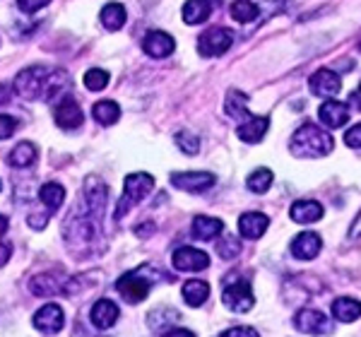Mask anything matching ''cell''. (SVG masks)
Masks as SVG:
<instances>
[{
  "label": "cell",
  "mask_w": 361,
  "mask_h": 337,
  "mask_svg": "<svg viewBox=\"0 0 361 337\" xmlns=\"http://www.w3.org/2000/svg\"><path fill=\"white\" fill-rule=\"evenodd\" d=\"M149 272H152V267L145 265L133 272H126V275L116 282V289H118V294L123 296L128 304H140V301L147 299L149 289H152V284L157 282Z\"/></svg>",
  "instance_id": "5"
},
{
  "label": "cell",
  "mask_w": 361,
  "mask_h": 337,
  "mask_svg": "<svg viewBox=\"0 0 361 337\" xmlns=\"http://www.w3.org/2000/svg\"><path fill=\"white\" fill-rule=\"evenodd\" d=\"M173 267L178 272H200L209 267V255L205 251H197L193 246H183L173 253Z\"/></svg>",
  "instance_id": "12"
},
{
  "label": "cell",
  "mask_w": 361,
  "mask_h": 337,
  "mask_svg": "<svg viewBox=\"0 0 361 337\" xmlns=\"http://www.w3.org/2000/svg\"><path fill=\"white\" fill-rule=\"evenodd\" d=\"M258 5L250 3V0H236L234 5H231V17H234L236 22H241V25H248V22H253L255 17H258Z\"/></svg>",
  "instance_id": "32"
},
{
  "label": "cell",
  "mask_w": 361,
  "mask_h": 337,
  "mask_svg": "<svg viewBox=\"0 0 361 337\" xmlns=\"http://www.w3.org/2000/svg\"><path fill=\"white\" fill-rule=\"evenodd\" d=\"M267 128H270V118H267V116H248V118L236 128V135H238V140L255 145L265 137Z\"/></svg>",
  "instance_id": "15"
},
{
  "label": "cell",
  "mask_w": 361,
  "mask_h": 337,
  "mask_svg": "<svg viewBox=\"0 0 361 337\" xmlns=\"http://www.w3.org/2000/svg\"><path fill=\"white\" fill-rule=\"evenodd\" d=\"M219 5H222V0H188L180 10V17H183L185 25H202Z\"/></svg>",
  "instance_id": "14"
},
{
  "label": "cell",
  "mask_w": 361,
  "mask_h": 337,
  "mask_svg": "<svg viewBox=\"0 0 361 337\" xmlns=\"http://www.w3.org/2000/svg\"><path fill=\"white\" fill-rule=\"evenodd\" d=\"M54 116H56V123L61 125L63 130H78L80 125H85V114L73 97H63L61 102L56 104Z\"/></svg>",
  "instance_id": "11"
},
{
  "label": "cell",
  "mask_w": 361,
  "mask_h": 337,
  "mask_svg": "<svg viewBox=\"0 0 361 337\" xmlns=\"http://www.w3.org/2000/svg\"><path fill=\"white\" fill-rule=\"evenodd\" d=\"M231 44H234V32H231V29L209 27L200 34V39H197V54L205 58L222 56L231 49Z\"/></svg>",
  "instance_id": "6"
},
{
  "label": "cell",
  "mask_w": 361,
  "mask_h": 337,
  "mask_svg": "<svg viewBox=\"0 0 361 337\" xmlns=\"http://www.w3.org/2000/svg\"><path fill=\"white\" fill-rule=\"evenodd\" d=\"M272 181H275V176H272V171L270 168H265V166H260V168H255L253 173L246 178V185H248V190L250 193H258V195H263L270 190V185Z\"/></svg>",
  "instance_id": "30"
},
{
  "label": "cell",
  "mask_w": 361,
  "mask_h": 337,
  "mask_svg": "<svg viewBox=\"0 0 361 337\" xmlns=\"http://www.w3.org/2000/svg\"><path fill=\"white\" fill-rule=\"evenodd\" d=\"M267 226H270V219H267V214L263 212H246L238 217V234L243 236V239H260V236L267 231Z\"/></svg>",
  "instance_id": "17"
},
{
  "label": "cell",
  "mask_w": 361,
  "mask_h": 337,
  "mask_svg": "<svg viewBox=\"0 0 361 337\" xmlns=\"http://www.w3.org/2000/svg\"><path fill=\"white\" fill-rule=\"evenodd\" d=\"M294 325H296V330L304 335H330L335 330L333 321L325 318L323 313L316 309H301L294 316Z\"/></svg>",
  "instance_id": "7"
},
{
  "label": "cell",
  "mask_w": 361,
  "mask_h": 337,
  "mask_svg": "<svg viewBox=\"0 0 361 337\" xmlns=\"http://www.w3.org/2000/svg\"><path fill=\"white\" fill-rule=\"evenodd\" d=\"M320 248H323V241L316 231H301L292 241V253L299 260H313L320 253Z\"/></svg>",
  "instance_id": "18"
},
{
  "label": "cell",
  "mask_w": 361,
  "mask_h": 337,
  "mask_svg": "<svg viewBox=\"0 0 361 337\" xmlns=\"http://www.w3.org/2000/svg\"><path fill=\"white\" fill-rule=\"evenodd\" d=\"M222 229H224V224L214 217H205V214H200V217L193 219V236L197 241L217 239V236L222 234Z\"/></svg>",
  "instance_id": "24"
},
{
  "label": "cell",
  "mask_w": 361,
  "mask_h": 337,
  "mask_svg": "<svg viewBox=\"0 0 361 337\" xmlns=\"http://www.w3.org/2000/svg\"><path fill=\"white\" fill-rule=\"evenodd\" d=\"M92 116L99 125H114L121 118V106L116 102H97L92 106Z\"/></svg>",
  "instance_id": "28"
},
{
  "label": "cell",
  "mask_w": 361,
  "mask_h": 337,
  "mask_svg": "<svg viewBox=\"0 0 361 337\" xmlns=\"http://www.w3.org/2000/svg\"><path fill=\"white\" fill-rule=\"evenodd\" d=\"M289 217H292L296 224H313L323 217V205L316 200H299L292 205Z\"/></svg>",
  "instance_id": "21"
},
{
  "label": "cell",
  "mask_w": 361,
  "mask_h": 337,
  "mask_svg": "<svg viewBox=\"0 0 361 337\" xmlns=\"http://www.w3.org/2000/svg\"><path fill=\"white\" fill-rule=\"evenodd\" d=\"M359 94H361V85H359Z\"/></svg>",
  "instance_id": "47"
},
{
  "label": "cell",
  "mask_w": 361,
  "mask_h": 337,
  "mask_svg": "<svg viewBox=\"0 0 361 337\" xmlns=\"http://www.w3.org/2000/svg\"><path fill=\"white\" fill-rule=\"evenodd\" d=\"M32 292L37 296H54L58 292H63V284L54 275H42L32 280Z\"/></svg>",
  "instance_id": "31"
},
{
  "label": "cell",
  "mask_w": 361,
  "mask_h": 337,
  "mask_svg": "<svg viewBox=\"0 0 361 337\" xmlns=\"http://www.w3.org/2000/svg\"><path fill=\"white\" fill-rule=\"evenodd\" d=\"M161 337H195V333H190V330H183V328H171L166 330Z\"/></svg>",
  "instance_id": "40"
},
{
  "label": "cell",
  "mask_w": 361,
  "mask_h": 337,
  "mask_svg": "<svg viewBox=\"0 0 361 337\" xmlns=\"http://www.w3.org/2000/svg\"><path fill=\"white\" fill-rule=\"evenodd\" d=\"M318 118H320V123H325L328 128H342V125H347V121H349V106H345L342 102H335V99H328V102L320 106V111H318Z\"/></svg>",
  "instance_id": "20"
},
{
  "label": "cell",
  "mask_w": 361,
  "mask_h": 337,
  "mask_svg": "<svg viewBox=\"0 0 361 337\" xmlns=\"http://www.w3.org/2000/svg\"><path fill=\"white\" fill-rule=\"evenodd\" d=\"M109 85V73L102 71V68H92V71L85 73V87L90 92H102L106 90Z\"/></svg>",
  "instance_id": "33"
},
{
  "label": "cell",
  "mask_w": 361,
  "mask_h": 337,
  "mask_svg": "<svg viewBox=\"0 0 361 337\" xmlns=\"http://www.w3.org/2000/svg\"><path fill=\"white\" fill-rule=\"evenodd\" d=\"M0 188H3V183H0Z\"/></svg>",
  "instance_id": "48"
},
{
  "label": "cell",
  "mask_w": 361,
  "mask_h": 337,
  "mask_svg": "<svg viewBox=\"0 0 361 337\" xmlns=\"http://www.w3.org/2000/svg\"><path fill=\"white\" fill-rule=\"evenodd\" d=\"M173 188L185 190V193H205L217 183V176L209 171H185V173H171Z\"/></svg>",
  "instance_id": "9"
},
{
  "label": "cell",
  "mask_w": 361,
  "mask_h": 337,
  "mask_svg": "<svg viewBox=\"0 0 361 337\" xmlns=\"http://www.w3.org/2000/svg\"><path fill=\"white\" fill-rule=\"evenodd\" d=\"M37 157H39V152L32 142H20V145H15V149L10 152L8 161L15 168H25V166H32L34 161H37Z\"/></svg>",
  "instance_id": "27"
},
{
  "label": "cell",
  "mask_w": 361,
  "mask_h": 337,
  "mask_svg": "<svg viewBox=\"0 0 361 337\" xmlns=\"http://www.w3.org/2000/svg\"><path fill=\"white\" fill-rule=\"evenodd\" d=\"M333 135L325 130H320L318 125L304 123L292 137V154L301 157V159H316V157H325L333 152Z\"/></svg>",
  "instance_id": "3"
},
{
  "label": "cell",
  "mask_w": 361,
  "mask_h": 337,
  "mask_svg": "<svg viewBox=\"0 0 361 337\" xmlns=\"http://www.w3.org/2000/svg\"><path fill=\"white\" fill-rule=\"evenodd\" d=\"M8 226H10L8 217H3V214H0V236H3L5 231H8Z\"/></svg>",
  "instance_id": "45"
},
{
  "label": "cell",
  "mask_w": 361,
  "mask_h": 337,
  "mask_svg": "<svg viewBox=\"0 0 361 337\" xmlns=\"http://www.w3.org/2000/svg\"><path fill=\"white\" fill-rule=\"evenodd\" d=\"M126 20H128V15H126V8L121 3L104 5V10H102L104 29H109V32H118V29L126 25Z\"/></svg>",
  "instance_id": "25"
},
{
  "label": "cell",
  "mask_w": 361,
  "mask_h": 337,
  "mask_svg": "<svg viewBox=\"0 0 361 337\" xmlns=\"http://www.w3.org/2000/svg\"><path fill=\"white\" fill-rule=\"evenodd\" d=\"M10 253H13V251H10V246H8V243H3V241H0V267H3V265L10 260Z\"/></svg>",
  "instance_id": "42"
},
{
  "label": "cell",
  "mask_w": 361,
  "mask_h": 337,
  "mask_svg": "<svg viewBox=\"0 0 361 337\" xmlns=\"http://www.w3.org/2000/svg\"><path fill=\"white\" fill-rule=\"evenodd\" d=\"M219 337H260V335H258V330L241 325V328H229V330H224V333L219 335Z\"/></svg>",
  "instance_id": "39"
},
{
  "label": "cell",
  "mask_w": 361,
  "mask_h": 337,
  "mask_svg": "<svg viewBox=\"0 0 361 337\" xmlns=\"http://www.w3.org/2000/svg\"><path fill=\"white\" fill-rule=\"evenodd\" d=\"M180 296H183L185 304L197 309V306H202L209 299V284L205 280H188L183 284V289H180Z\"/></svg>",
  "instance_id": "23"
},
{
  "label": "cell",
  "mask_w": 361,
  "mask_h": 337,
  "mask_svg": "<svg viewBox=\"0 0 361 337\" xmlns=\"http://www.w3.org/2000/svg\"><path fill=\"white\" fill-rule=\"evenodd\" d=\"M238 251H241V246H238V241L234 239V236H224V239L217 243V255H219V258H224V260L236 258Z\"/></svg>",
  "instance_id": "35"
},
{
  "label": "cell",
  "mask_w": 361,
  "mask_h": 337,
  "mask_svg": "<svg viewBox=\"0 0 361 337\" xmlns=\"http://www.w3.org/2000/svg\"><path fill=\"white\" fill-rule=\"evenodd\" d=\"M152 231H154V224H152V222H149L147 226H142V229H140V226H137V229H135V234L140 236V239H142V236L152 234Z\"/></svg>",
  "instance_id": "43"
},
{
  "label": "cell",
  "mask_w": 361,
  "mask_h": 337,
  "mask_svg": "<svg viewBox=\"0 0 361 337\" xmlns=\"http://www.w3.org/2000/svg\"><path fill=\"white\" fill-rule=\"evenodd\" d=\"M308 85H311V92L316 97H323V99H330L335 97L337 92L342 90V80L340 75L335 71H330V68H320L311 75V80H308Z\"/></svg>",
  "instance_id": "13"
},
{
  "label": "cell",
  "mask_w": 361,
  "mask_h": 337,
  "mask_svg": "<svg viewBox=\"0 0 361 337\" xmlns=\"http://www.w3.org/2000/svg\"><path fill=\"white\" fill-rule=\"evenodd\" d=\"M345 142L349 145V147L361 149V123L352 125V128H349V130L345 133Z\"/></svg>",
  "instance_id": "38"
},
{
  "label": "cell",
  "mask_w": 361,
  "mask_h": 337,
  "mask_svg": "<svg viewBox=\"0 0 361 337\" xmlns=\"http://www.w3.org/2000/svg\"><path fill=\"white\" fill-rule=\"evenodd\" d=\"M359 49H361V44H359Z\"/></svg>",
  "instance_id": "49"
},
{
  "label": "cell",
  "mask_w": 361,
  "mask_h": 337,
  "mask_svg": "<svg viewBox=\"0 0 361 337\" xmlns=\"http://www.w3.org/2000/svg\"><path fill=\"white\" fill-rule=\"evenodd\" d=\"M152 188H154V178L149 176V173L140 171V173H130V176H126L123 195H121L118 205H116V212H114L116 222H121V217H126L133 205H137L140 200H145V197L152 193Z\"/></svg>",
  "instance_id": "4"
},
{
  "label": "cell",
  "mask_w": 361,
  "mask_h": 337,
  "mask_svg": "<svg viewBox=\"0 0 361 337\" xmlns=\"http://www.w3.org/2000/svg\"><path fill=\"white\" fill-rule=\"evenodd\" d=\"M176 145H178L180 152H185V154H197V152H200V137L193 135L190 130H180L176 135Z\"/></svg>",
  "instance_id": "34"
},
{
  "label": "cell",
  "mask_w": 361,
  "mask_h": 337,
  "mask_svg": "<svg viewBox=\"0 0 361 337\" xmlns=\"http://www.w3.org/2000/svg\"><path fill=\"white\" fill-rule=\"evenodd\" d=\"M10 99V90L8 87H0V102H8Z\"/></svg>",
  "instance_id": "46"
},
{
  "label": "cell",
  "mask_w": 361,
  "mask_h": 337,
  "mask_svg": "<svg viewBox=\"0 0 361 337\" xmlns=\"http://www.w3.org/2000/svg\"><path fill=\"white\" fill-rule=\"evenodd\" d=\"M349 104H357V109L361 111V94H359V92H354V94H349Z\"/></svg>",
  "instance_id": "44"
},
{
  "label": "cell",
  "mask_w": 361,
  "mask_h": 337,
  "mask_svg": "<svg viewBox=\"0 0 361 337\" xmlns=\"http://www.w3.org/2000/svg\"><path fill=\"white\" fill-rule=\"evenodd\" d=\"M361 236V212L357 214V219H354L352 229H349V239H359Z\"/></svg>",
  "instance_id": "41"
},
{
  "label": "cell",
  "mask_w": 361,
  "mask_h": 337,
  "mask_svg": "<svg viewBox=\"0 0 361 337\" xmlns=\"http://www.w3.org/2000/svg\"><path fill=\"white\" fill-rule=\"evenodd\" d=\"M333 316L340 323H354L361 318V301L352 299V296H340L333 301Z\"/></svg>",
  "instance_id": "22"
},
{
  "label": "cell",
  "mask_w": 361,
  "mask_h": 337,
  "mask_svg": "<svg viewBox=\"0 0 361 337\" xmlns=\"http://www.w3.org/2000/svg\"><path fill=\"white\" fill-rule=\"evenodd\" d=\"M49 3H51V0H17L20 10H22V13H27V15H32V13H37V10L46 8Z\"/></svg>",
  "instance_id": "37"
},
{
  "label": "cell",
  "mask_w": 361,
  "mask_h": 337,
  "mask_svg": "<svg viewBox=\"0 0 361 337\" xmlns=\"http://www.w3.org/2000/svg\"><path fill=\"white\" fill-rule=\"evenodd\" d=\"M39 200L54 212L63 205V200H66V188H63L61 183H44L42 190H39Z\"/></svg>",
  "instance_id": "29"
},
{
  "label": "cell",
  "mask_w": 361,
  "mask_h": 337,
  "mask_svg": "<svg viewBox=\"0 0 361 337\" xmlns=\"http://www.w3.org/2000/svg\"><path fill=\"white\" fill-rule=\"evenodd\" d=\"M222 301L229 311L234 313H246L253 309L255 299H253V292H250V282L248 280H238L236 284H229L222 294Z\"/></svg>",
  "instance_id": "8"
},
{
  "label": "cell",
  "mask_w": 361,
  "mask_h": 337,
  "mask_svg": "<svg viewBox=\"0 0 361 337\" xmlns=\"http://www.w3.org/2000/svg\"><path fill=\"white\" fill-rule=\"evenodd\" d=\"M15 130H17V121L13 118V116L0 114V140H8Z\"/></svg>",
  "instance_id": "36"
},
{
  "label": "cell",
  "mask_w": 361,
  "mask_h": 337,
  "mask_svg": "<svg viewBox=\"0 0 361 337\" xmlns=\"http://www.w3.org/2000/svg\"><path fill=\"white\" fill-rule=\"evenodd\" d=\"M224 111H226V116H231V118H236V121L246 118L248 116V94H243L241 90H231L229 94H226Z\"/></svg>",
  "instance_id": "26"
},
{
  "label": "cell",
  "mask_w": 361,
  "mask_h": 337,
  "mask_svg": "<svg viewBox=\"0 0 361 337\" xmlns=\"http://www.w3.org/2000/svg\"><path fill=\"white\" fill-rule=\"evenodd\" d=\"M109 188L99 176H87L85 188L80 193V202L75 210L68 214L63 224V236H66L70 248H82L94 243L99 234V222L104 217V205H106Z\"/></svg>",
  "instance_id": "1"
},
{
  "label": "cell",
  "mask_w": 361,
  "mask_h": 337,
  "mask_svg": "<svg viewBox=\"0 0 361 337\" xmlns=\"http://www.w3.org/2000/svg\"><path fill=\"white\" fill-rule=\"evenodd\" d=\"M66 325V313L58 304H46L34 313V328L44 335H58Z\"/></svg>",
  "instance_id": "10"
},
{
  "label": "cell",
  "mask_w": 361,
  "mask_h": 337,
  "mask_svg": "<svg viewBox=\"0 0 361 337\" xmlns=\"http://www.w3.org/2000/svg\"><path fill=\"white\" fill-rule=\"evenodd\" d=\"M68 85V73L61 68L32 66L15 78V92L27 102H56L58 97H63Z\"/></svg>",
  "instance_id": "2"
},
{
  "label": "cell",
  "mask_w": 361,
  "mask_h": 337,
  "mask_svg": "<svg viewBox=\"0 0 361 337\" xmlns=\"http://www.w3.org/2000/svg\"><path fill=\"white\" fill-rule=\"evenodd\" d=\"M173 49H176V42L166 32H149L142 42V51L149 58H166L173 54Z\"/></svg>",
  "instance_id": "16"
},
{
  "label": "cell",
  "mask_w": 361,
  "mask_h": 337,
  "mask_svg": "<svg viewBox=\"0 0 361 337\" xmlns=\"http://www.w3.org/2000/svg\"><path fill=\"white\" fill-rule=\"evenodd\" d=\"M118 316H121L118 306H116L114 301H109V299H99L97 304L92 306V313H90L92 325H94V328H99V330L114 328L116 321H118Z\"/></svg>",
  "instance_id": "19"
}]
</instances>
